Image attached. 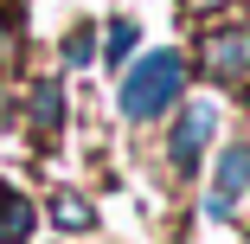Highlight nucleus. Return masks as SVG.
<instances>
[{
  "mask_svg": "<svg viewBox=\"0 0 250 244\" xmlns=\"http://www.w3.org/2000/svg\"><path fill=\"white\" fill-rule=\"evenodd\" d=\"M192 84V58L180 45H154V52H135L116 77V116L128 129H154L180 110V96Z\"/></svg>",
  "mask_w": 250,
  "mask_h": 244,
  "instance_id": "f257e3e1",
  "label": "nucleus"
},
{
  "mask_svg": "<svg viewBox=\"0 0 250 244\" xmlns=\"http://www.w3.org/2000/svg\"><path fill=\"white\" fill-rule=\"evenodd\" d=\"M218 103L212 96H180V110L167 116V167H173V180H186V174H199V161H206V148L218 141Z\"/></svg>",
  "mask_w": 250,
  "mask_h": 244,
  "instance_id": "f03ea898",
  "label": "nucleus"
},
{
  "mask_svg": "<svg viewBox=\"0 0 250 244\" xmlns=\"http://www.w3.org/2000/svg\"><path fill=\"white\" fill-rule=\"evenodd\" d=\"M13 122L26 129V141L39 155H52L58 141H64V122H71V90L64 77H32L20 96H13Z\"/></svg>",
  "mask_w": 250,
  "mask_h": 244,
  "instance_id": "7ed1b4c3",
  "label": "nucleus"
},
{
  "mask_svg": "<svg viewBox=\"0 0 250 244\" xmlns=\"http://www.w3.org/2000/svg\"><path fill=\"white\" fill-rule=\"evenodd\" d=\"M186 58H192L199 77H212V84H225V90H244V84H250V26H244V20L206 26Z\"/></svg>",
  "mask_w": 250,
  "mask_h": 244,
  "instance_id": "20e7f679",
  "label": "nucleus"
},
{
  "mask_svg": "<svg viewBox=\"0 0 250 244\" xmlns=\"http://www.w3.org/2000/svg\"><path fill=\"white\" fill-rule=\"evenodd\" d=\"M244 200H250V141H231V148L212 161V180H206L199 212H206L212 225H225V219H237Z\"/></svg>",
  "mask_w": 250,
  "mask_h": 244,
  "instance_id": "39448f33",
  "label": "nucleus"
},
{
  "mask_svg": "<svg viewBox=\"0 0 250 244\" xmlns=\"http://www.w3.org/2000/svg\"><path fill=\"white\" fill-rule=\"evenodd\" d=\"M39 219H52V231H64V238H90L96 231V200L77 193V186H52L39 200Z\"/></svg>",
  "mask_w": 250,
  "mask_h": 244,
  "instance_id": "423d86ee",
  "label": "nucleus"
},
{
  "mask_svg": "<svg viewBox=\"0 0 250 244\" xmlns=\"http://www.w3.org/2000/svg\"><path fill=\"white\" fill-rule=\"evenodd\" d=\"M141 52V26L128 20V13H116V20H103V26H96V65H103V71H116L122 77V65Z\"/></svg>",
  "mask_w": 250,
  "mask_h": 244,
  "instance_id": "0eeeda50",
  "label": "nucleus"
},
{
  "mask_svg": "<svg viewBox=\"0 0 250 244\" xmlns=\"http://www.w3.org/2000/svg\"><path fill=\"white\" fill-rule=\"evenodd\" d=\"M32 231H39V200H26L13 186L0 200V244H32Z\"/></svg>",
  "mask_w": 250,
  "mask_h": 244,
  "instance_id": "6e6552de",
  "label": "nucleus"
},
{
  "mask_svg": "<svg viewBox=\"0 0 250 244\" xmlns=\"http://www.w3.org/2000/svg\"><path fill=\"white\" fill-rule=\"evenodd\" d=\"M58 58H64V71H90V65H96V26H90V20H77V26L64 32Z\"/></svg>",
  "mask_w": 250,
  "mask_h": 244,
  "instance_id": "1a4fd4ad",
  "label": "nucleus"
},
{
  "mask_svg": "<svg viewBox=\"0 0 250 244\" xmlns=\"http://www.w3.org/2000/svg\"><path fill=\"white\" fill-rule=\"evenodd\" d=\"M0 122H13V84H7V65H0Z\"/></svg>",
  "mask_w": 250,
  "mask_h": 244,
  "instance_id": "9d476101",
  "label": "nucleus"
},
{
  "mask_svg": "<svg viewBox=\"0 0 250 244\" xmlns=\"http://www.w3.org/2000/svg\"><path fill=\"white\" fill-rule=\"evenodd\" d=\"M7 193H13V180H0V200H7Z\"/></svg>",
  "mask_w": 250,
  "mask_h": 244,
  "instance_id": "9b49d317",
  "label": "nucleus"
}]
</instances>
